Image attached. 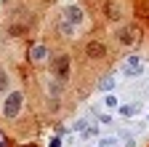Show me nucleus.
Masks as SVG:
<instances>
[{
	"instance_id": "nucleus-1",
	"label": "nucleus",
	"mask_w": 149,
	"mask_h": 147,
	"mask_svg": "<svg viewBox=\"0 0 149 147\" xmlns=\"http://www.w3.org/2000/svg\"><path fill=\"white\" fill-rule=\"evenodd\" d=\"M22 104H24V94L22 91H11V94L6 96V102H3V115L8 120H13L19 113H22Z\"/></svg>"
},
{
	"instance_id": "nucleus-2",
	"label": "nucleus",
	"mask_w": 149,
	"mask_h": 147,
	"mask_svg": "<svg viewBox=\"0 0 149 147\" xmlns=\"http://www.w3.org/2000/svg\"><path fill=\"white\" fill-rule=\"evenodd\" d=\"M69 67H72V59L67 56V53H59V56L53 59V78L61 80V83H67V78H69Z\"/></svg>"
},
{
	"instance_id": "nucleus-3",
	"label": "nucleus",
	"mask_w": 149,
	"mask_h": 147,
	"mask_svg": "<svg viewBox=\"0 0 149 147\" xmlns=\"http://www.w3.org/2000/svg\"><path fill=\"white\" fill-rule=\"evenodd\" d=\"M120 72H123L125 78H139L141 72H144V62H141V56H128V59L123 62Z\"/></svg>"
},
{
	"instance_id": "nucleus-4",
	"label": "nucleus",
	"mask_w": 149,
	"mask_h": 147,
	"mask_svg": "<svg viewBox=\"0 0 149 147\" xmlns=\"http://www.w3.org/2000/svg\"><path fill=\"white\" fill-rule=\"evenodd\" d=\"M61 16H64V19H69L74 27H80L83 22H85V11L77 6V3H72V6H67L64 11H61Z\"/></svg>"
},
{
	"instance_id": "nucleus-5",
	"label": "nucleus",
	"mask_w": 149,
	"mask_h": 147,
	"mask_svg": "<svg viewBox=\"0 0 149 147\" xmlns=\"http://www.w3.org/2000/svg\"><path fill=\"white\" fill-rule=\"evenodd\" d=\"M85 56H88V59H104V56H107V46L99 43V40H91V43L85 46Z\"/></svg>"
},
{
	"instance_id": "nucleus-6",
	"label": "nucleus",
	"mask_w": 149,
	"mask_h": 147,
	"mask_svg": "<svg viewBox=\"0 0 149 147\" xmlns=\"http://www.w3.org/2000/svg\"><path fill=\"white\" fill-rule=\"evenodd\" d=\"M115 38H117V43H123V46H133V43H136V30H133V27H120V30L115 32Z\"/></svg>"
},
{
	"instance_id": "nucleus-7",
	"label": "nucleus",
	"mask_w": 149,
	"mask_h": 147,
	"mask_svg": "<svg viewBox=\"0 0 149 147\" xmlns=\"http://www.w3.org/2000/svg\"><path fill=\"white\" fill-rule=\"evenodd\" d=\"M56 30H59L64 38H72V35L77 32V27H74L69 19H64V16H59V19H56Z\"/></svg>"
},
{
	"instance_id": "nucleus-8",
	"label": "nucleus",
	"mask_w": 149,
	"mask_h": 147,
	"mask_svg": "<svg viewBox=\"0 0 149 147\" xmlns=\"http://www.w3.org/2000/svg\"><path fill=\"white\" fill-rule=\"evenodd\" d=\"M29 59H32L35 64L45 62V59H48V48H45V46H40V43H37V46H32V48H29Z\"/></svg>"
},
{
	"instance_id": "nucleus-9",
	"label": "nucleus",
	"mask_w": 149,
	"mask_h": 147,
	"mask_svg": "<svg viewBox=\"0 0 149 147\" xmlns=\"http://www.w3.org/2000/svg\"><path fill=\"white\" fill-rule=\"evenodd\" d=\"M117 110H120V115H123V118H133V115L141 113V104H139V102H136V104H120Z\"/></svg>"
},
{
	"instance_id": "nucleus-10",
	"label": "nucleus",
	"mask_w": 149,
	"mask_h": 147,
	"mask_svg": "<svg viewBox=\"0 0 149 147\" xmlns=\"http://www.w3.org/2000/svg\"><path fill=\"white\" fill-rule=\"evenodd\" d=\"M115 86H117V80L112 78V75H107V78L99 80V91H101V94H112V91H115Z\"/></svg>"
},
{
	"instance_id": "nucleus-11",
	"label": "nucleus",
	"mask_w": 149,
	"mask_h": 147,
	"mask_svg": "<svg viewBox=\"0 0 149 147\" xmlns=\"http://www.w3.org/2000/svg\"><path fill=\"white\" fill-rule=\"evenodd\" d=\"M104 13H107V19H112V22H120V6H117V3H112V0L104 6Z\"/></svg>"
},
{
	"instance_id": "nucleus-12",
	"label": "nucleus",
	"mask_w": 149,
	"mask_h": 147,
	"mask_svg": "<svg viewBox=\"0 0 149 147\" xmlns=\"http://www.w3.org/2000/svg\"><path fill=\"white\" fill-rule=\"evenodd\" d=\"M8 88H11V78H8L6 70H0V94H6Z\"/></svg>"
},
{
	"instance_id": "nucleus-13",
	"label": "nucleus",
	"mask_w": 149,
	"mask_h": 147,
	"mask_svg": "<svg viewBox=\"0 0 149 147\" xmlns=\"http://www.w3.org/2000/svg\"><path fill=\"white\" fill-rule=\"evenodd\" d=\"M48 94H51V96H59V94H61V80L53 78V80L48 83Z\"/></svg>"
},
{
	"instance_id": "nucleus-14",
	"label": "nucleus",
	"mask_w": 149,
	"mask_h": 147,
	"mask_svg": "<svg viewBox=\"0 0 149 147\" xmlns=\"http://www.w3.org/2000/svg\"><path fill=\"white\" fill-rule=\"evenodd\" d=\"M96 147H120V139L107 136V139H99V144H96Z\"/></svg>"
},
{
	"instance_id": "nucleus-15",
	"label": "nucleus",
	"mask_w": 149,
	"mask_h": 147,
	"mask_svg": "<svg viewBox=\"0 0 149 147\" xmlns=\"http://www.w3.org/2000/svg\"><path fill=\"white\" fill-rule=\"evenodd\" d=\"M104 104H107L109 110H115V107H120V102H117V96H115V94H107V96H104Z\"/></svg>"
},
{
	"instance_id": "nucleus-16",
	"label": "nucleus",
	"mask_w": 149,
	"mask_h": 147,
	"mask_svg": "<svg viewBox=\"0 0 149 147\" xmlns=\"http://www.w3.org/2000/svg\"><path fill=\"white\" fill-rule=\"evenodd\" d=\"M91 136H99V128L96 126H88L85 131H83V139H91Z\"/></svg>"
},
{
	"instance_id": "nucleus-17",
	"label": "nucleus",
	"mask_w": 149,
	"mask_h": 147,
	"mask_svg": "<svg viewBox=\"0 0 149 147\" xmlns=\"http://www.w3.org/2000/svg\"><path fill=\"white\" fill-rule=\"evenodd\" d=\"M85 128H88V120L85 118H80L77 123H74V131H85Z\"/></svg>"
},
{
	"instance_id": "nucleus-18",
	"label": "nucleus",
	"mask_w": 149,
	"mask_h": 147,
	"mask_svg": "<svg viewBox=\"0 0 149 147\" xmlns=\"http://www.w3.org/2000/svg\"><path fill=\"white\" fill-rule=\"evenodd\" d=\"M48 147H61V136H53V139H51V144H48Z\"/></svg>"
},
{
	"instance_id": "nucleus-19",
	"label": "nucleus",
	"mask_w": 149,
	"mask_h": 147,
	"mask_svg": "<svg viewBox=\"0 0 149 147\" xmlns=\"http://www.w3.org/2000/svg\"><path fill=\"white\" fill-rule=\"evenodd\" d=\"M24 147H32V144H24Z\"/></svg>"
}]
</instances>
